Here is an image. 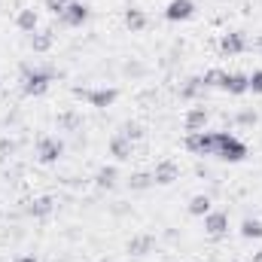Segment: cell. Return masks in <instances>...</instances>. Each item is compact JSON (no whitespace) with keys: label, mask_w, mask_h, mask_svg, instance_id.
<instances>
[{"label":"cell","mask_w":262,"mask_h":262,"mask_svg":"<svg viewBox=\"0 0 262 262\" xmlns=\"http://www.w3.org/2000/svg\"><path fill=\"white\" fill-rule=\"evenodd\" d=\"M241 238H262V220L247 216V220L241 223Z\"/></svg>","instance_id":"24"},{"label":"cell","mask_w":262,"mask_h":262,"mask_svg":"<svg viewBox=\"0 0 262 262\" xmlns=\"http://www.w3.org/2000/svg\"><path fill=\"white\" fill-rule=\"evenodd\" d=\"M210 195H204V192H198V195L189 198V213L192 216H204V213H210Z\"/></svg>","instance_id":"21"},{"label":"cell","mask_w":262,"mask_h":262,"mask_svg":"<svg viewBox=\"0 0 262 262\" xmlns=\"http://www.w3.org/2000/svg\"><path fill=\"white\" fill-rule=\"evenodd\" d=\"M152 244H156L152 235H134V238L128 241V253L131 256H146V253L152 250Z\"/></svg>","instance_id":"16"},{"label":"cell","mask_w":262,"mask_h":262,"mask_svg":"<svg viewBox=\"0 0 262 262\" xmlns=\"http://www.w3.org/2000/svg\"><path fill=\"white\" fill-rule=\"evenodd\" d=\"M213 156L226 162H241L247 156V143L238 140L232 131H213Z\"/></svg>","instance_id":"1"},{"label":"cell","mask_w":262,"mask_h":262,"mask_svg":"<svg viewBox=\"0 0 262 262\" xmlns=\"http://www.w3.org/2000/svg\"><path fill=\"white\" fill-rule=\"evenodd\" d=\"M253 262H262V250L259 253H253Z\"/></svg>","instance_id":"34"},{"label":"cell","mask_w":262,"mask_h":262,"mask_svg":"<svg viewBox=\"0 0 262 262\" xmlns=\"http://www.w3.org/2000/svg\"><path fill=\"white\" fill-rule=\"evenodd\" d=\"M250 92H253V95H262V70H253V76H250Z\"/></svg>","instance_id":"30"},{"label":"cell","mask_w":262,"mask_h":262,"mask_svg":"<svg viewBox=\"0 0 262 262\" xmlns=\"http://www.w3.org/2000/svg\"><path fill=\"white\" fill-rule=\"evenodd\" d=\"M204 232H207L210 238H223V235L229 232V213H226V210H210V213H204Z\"/></svg>","instance_id":"7"},{"label":"cell","mask_w":262,"mask_h":262,"mask_svg":"<svg viewBox=\"0 0 262 262\" xmlns=\"http://www.w3.org/2000/svg\"><path fill=\"white\" fill-rule=\"evenodd\" d=\"M220 76H223V70H207V73L201 76V85H204V89H213V85H220Z\"/></svg>","instance_id":"26"},{"label":"cell","mask_w":262,"mask_h":262,"mask_svg":"<svg viewBox=\"0 0 262 262\" xmlns=\"http://www.w3.org/2000/svg\"><path fill=\"white\" fill-rule=\"evenodd\" d=\"M125 28H128L131 34H137V31L146 28V15H143V9H137V6L125 9Z\"/></svg>","instance_id":"19"},{"label":"cell","mask_w":262,"mask_h":262,"mask_svg":"<svg viewBox=\"0 0 262 262\" xmlns=\"http://www.w3.org/2000/svg\"><path fill=\"white\" fill-rule=\"evenodd\" d=\"M89 15H92L89 3H82V0H70V3H67V9L58 15V18L64 21L67 28H79V25H85V21H89Z\"/></svg>","instance_id":"5"},{"label":"cell","mask_w":262,"mask_h":262,"mask_svg":"<svg viewBox=\"0 0 262 262\" xmlns=\"http://www.w3.org/2000/svg\"><path fill=\"white\" fill-rule=\"evenodd\" d=\"M12 262H40L37 256H18V259H12Z\"/></svg>","instance_id":"32"},{"label":"cell","mask_w":262,"mask_h":262,"mask_svg":"<svg viewBox=\"0 0 262 262\" xmlns=\"http://www.w3.org/2000/svg\"><path fill=\"white\" fill-rule=\"evenodd\" d=\"M119 134H125L128 140H137V137L143 134V128H140L137 122H125V125H122V131H119Z\"/></svg>","instance_id":"27"},{"label":"cell","mask_w":262,"mask_h":262,"mask_svg":"<svg viewBox=\"0 0 262 262\" xmlns=\"http://www.w3.org/2000/svg\"><path fill=\"white\" fill-rule=\"evenodd\" d=\"M186 149L195 156H213V131H192L186 134Z\"/></svg>","instance_id":"6"},{"label":"cell","mask_w":262,"mask_h":262,"mask_svg":"<svg viewBox=\"0 0 262 262\" xmlns=\"http://www.w3.org/2000/svg\"><path fill=\"white\" fill-rule=\"evenodd\" d=\"M253 46H256V49H259V52H262V34H259V37H256V43H253Z\"/></svg>","instance_id":"33"},{"label":"cell","mask_w":262,"mask_h":262,"mask_svg":"<svg viewBox=\"0 0 262 262\" xmlns=\"http://www.w3.org/2000/svg\"><path fill=\"white\" fill-rule=\"evenodd\" d=\"M235 122L238 125H256V110H238L235 113Z\"/></svg>","instance_id":"25"},{"label":"cell","mask_w":262,"mask_h":262,"mask_svg":"<svg viewBox=\"0 0 262 262\" xmlns=\"http://www.w3.org/2000/svg\"><path fill=\"white\" fill-rule=\"evenodd\" d=\"M152 180H156V186H171L177 180V165L174 162H159L152 168Z\"/></svg>","instance_id":"12"},{"label":"cell","mask_w":262,"mask_h":262,"mask_svg":"<svg viewBox=\"0 0 262 262\" xmlns=\"http://www.w3.org/2000/svg\"><path fill=\"white\" fill-rule=\"evenodd\" d=\"M21 92L25 95H31V98H40V95H46L49 92V85H52V70H43V67H21Z\"/></svg>","instance_id":"2"},{"label":"cell","mask_w":262,"mask_h":262,"mask_svg":"<svg viewBox=\"0 0 262 262\" xmlns=\"http://www.w3.org/2000/svg\"><path fill=\"white\" fill-rule=\"evenodd\" d=\"M220 49H223V55H241L244 49H247V37L241 34V31H229V34H223V40H220Z\"/></svg>","instance_id":"9"},{"label":"cell","mask_w":262,"mask_h":262,"mask_svg":"<svg viewBox=\"0 0 262 262\" xmlns=\"http://www.w3.org/2000/svg\"><path fill=\"white\" fill-rule=\"evenodd\" d=\"M64 156V140L61 137H40V143H37V159L43 162V165H52V162H58Z\"/></svg>","instance_id":"4"},{"label":"cell","mask_w":262,"mask_h":262,"mask_svg":"<svg viewBox=\"0 0 262 262\" xmlns=\"http://www.w3.org/2000/svg\"><path fill=\"white\" fill-rule=\"evenodd\" d=\"M125 73H128V76H143V73H146V67L137 64V61H128V64H125Z\"/></svg>","instance_id":"31"},{"label":"cell","mask_w":262,"mask_h":262,"mask_svg":"<svg viewBox=\"0 0 262 262\" xmlns=\"http://www.w3.org/2000/svg\"><path fill=\"white\" fill-rule=\"evenodd\" d=\"M52 46H55V31L43 28V31H34L31 34V49L34 52H49Z\"/></svg>","instance_id":"13"},{"label":"cell","mask_w":262,"mask_h":262,"mask_svg":"<svg viewBox=\"0 0 262 262\" xmlns=\"http://www.w3.org/2000/svg\"><path fill=\"white\" fill-rule=\"evenodd\" d=\"M52 207H55V198H52V195H40V198H34V201L28 204V213L40 220V216H49V213H52Z\"/></svg>","instance_id":"15"},{"label":"cell","mask_w":262,"mask_h":262,"mask_svg":"<svg viewBox=\"0 0 262 262\" xmlns=\"http://www.w3.org/2000/svg\"><path fill=\"white\" fill-rule=\"evenodd\" d=\"M12 152H15V143H12L9 137H3V140H0V162H6Z\"/></svg>","instance_id":"28"},{"label":"cell","mask_w":262,"mask_h":262,"mask_svg":"<svg viewBox=\"0 0 262 262\" xmlns=\"http://www.w3.org/2000/svg\"><path fill=\"white\" fill-rule=\"evenodd\" d=\"M15 25H18V31L34 34V31H37V25H40V15H37L34 9H21V12L15 15Z\"/></svg>","instance_id":"17"},{"label":"cell","mask_w":262,"mask_h":262,"mask_svg":"<svg viewBox=\"0 0 262 262\" xmlns=\"http://www.w3.org/2000/svg\"><path fill=\"white\" fill-rule=\"evenodd\" d=\"M67 3H70V0H46V9H49L52 15H61L67 9Z\"/></svg>","instance_id":"29"},{"label":"cell","mask_w":262,"mask_h":262,"mask_svg":"<svg viewBox=\"0 0 262 262\" xmlns=\"http://www.w3.org/2000/svg\"><path fill=\"white\" fill-rule=\"evenodd\" d=\"M110 156L116 162H128L131 156H134V140H128L125 134H113L110 137Z\"/></svg>","instance_id":"11"},{"label":"cell","mask_w":262,"mask_h":262,"mask_svg":"<svg viewBox=\"0 0 262 262\" xmlns=\"http://www.w3.org/2000/svg\"><path fill=\"white\" fill-rule=\"evenodd\" d=\"M183 125H186L189 134H192V131H204V125H207V110H204V107H192V110L186 113Z\"/></svg>","instance_id":"14"},{"label":"cell","mask_w":262,"mask_h":262,"mask_svg":"<svg viewBox=\"0 0 262 262\" xmlns=\"http://www.w3.org/2000/svg\"><path fill=\"white\" fill-rule=\"evenodd\" d=\"M73 95L82 98V101H89V104L98 107V110H107V107H113V101L119 98V89H73Z\"/></svg>","instance_id":"3"},{"label":"cell","mask_w":262,"mask_h":262,"mask_svg":"<svg viewBox=\"0 0 262 262\" xmlns=\"http://www.w3.org/2000/svg\"><path fill=\"white\" fill-rule=\"evenodd\" d=\"M204 92V85H201V76H192V79H186L183 82V89H180V98L183 101H192V98H198Z\"/></svg>","instance_id":"22"},{"label":"cell","mask_w":262,"mask_h":262,"mask_svg":"<svg viewBox=\"0 0 262 262\" xmlns=\"http://www.w3.org/2000/svg\"><path fill=\"white\" fill-rule=\"evenodd\" d=\"M58 128L61 131H79L82 128V116H79L76 110H64V113H58Z\"/></svg>","instance_id":"20"},{"label":"cell","mask_w":262,"mask_h":262,"mask_svg":"<svg viewBox=\"0 0 262 262\" xmlns=\"http://www.w3.org/2000/svg\"><path fill=\"white\" fill-rule=\"evenodd\" d=\"M195 15V3L192 0H171L168 9H165V18L168 21H186Z\"/></svg>","instance_id":"10"},{"label":"cell","mask_w":262,"mask_h":262,"mask_svg":"<svg viewBox=\"0 0 262 262\" xmlns=\"http://www.w3.org/2000/svg\"><path fill=\"white\" fill-rule=\"evenodd\" d=\"M0 216H3V210H0Z\"/></svg>","instance_id":"35"},{"label":"cell","mask_w":262,"mask_h":262,"mask_svg":"<svg viewBox=\"0 0 262 262\" xmlns=\"http://www.w3.org/2000/svg\"><path fill=\"white\" fill-rule=\"evenodd\" d=\"M128 186L134 192H143V189H149V186H156V180H152V174H146V171H140V174H131L128 177Z\"/></svg>","instance_id":"23"},{"label":"cell","mask_w":262,"mask_h":262,"mask_svg":"<svg viewBox=\"0 0 262 262\" xmlns=\"http://www.w3.org/2000/svg\"><path fill=\"white\" fill-rule=\"evenodd\" d=\"M116 180H119V171H116L113 165H104V168L95 174V183H98V189H113V186H116Z\"/></svg>","instance_id":"18"},{"label":"cell","mask_w":262,"mask_h":262,"mask_svg":"<svg viewBox=\"0 0 262 262\" xmlns=\"http://www.w3.org/2000/svg\"><path fill=\"white\" fill-rule=\"evenodd\" d=\"M220 89L229 92V95H244V92H250V76H244V73H223L220 76Z\"/></svg>","instance_id":"8"}]
</instances>
